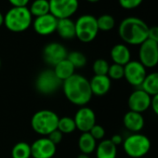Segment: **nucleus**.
<instances>
[{"label":"nucleus","instance_id":"14","mask_svg":"<svg viewBox=\"0 0 158 158\" xmlns=\"http://www.w3.org/2000/svg\"><path fill=\"white\" fill-rule=\"evenodd\" d=\"M56 153V145L48 137H42L35 140L31 145V157L52 158Z\"/></svg>","mask_w":158,"mask_h":158},{"label":"nucleus","instance_id":"36","mask_svg":"<svg viewBox=\"0 0 158 158\" xmlns=\"http://www.w3.org/2000/svg\"><path fill=\"white\" fill-rule=\"evenodd\" d=\"M151 108L152 109L153 113L158 116V94L153 96V97H152Z\"/></svg>","mask_w":158,"mask_h":158},{"label":"nucleus","instance_id":"38","mask_svg":"<svg viewBox=\"0 0 158 158\" xmlns=\"http://www.w3.org/2000/svg\"><path fill=\"white\" fill-rule=\"evenodd\" d=\"M77 158H90L89 157V154H86V153H80V154H79L78 155V157Z\"/></svg>","mask_w":158,"mask_h":158},{"label":"nucleus","instance_id":"7","mask_svg":"<svg viewBox=\"0 0 158 158\" xmlns=\"http://www.w3.org/2000/svg\"><path fill=\"white\" fill-rule=\"evenodd\" d=\"M35 89L43 95L55 93L62 86V82L57 77L53 70L42 71L35 79Z\"/></svg>","mask_w":158,"mask_h":158},{"label":"nucleus","instance_id":"8","mask_svg":"<svg viewBox=\"0 0 158 158\" xmlns=\"http://www.w3.org/2000/svg\"><path fill=\"white\" fill-rule=\"evenodd\" d=\"M50 14L57 20L71 18L78 10V0H48Z\"/></svg>","mask_w":158,"mask_h":158},{"label":"nucleus","instance_id":"19","mask_svg":"<svg viewBox=\"0 0 158 158\" xmlns=\"http://www.w3.org/2000/svg\"><path fill=\"white\" fill-rule=\"evenodd\" d=\"M56 32L62 39H73L75 37V23L70 18L58 20Z\"/></svg>","mask_w":158,"mask_h":158},{"label":"nucleus","instance_id":"41","mask_svg":"<svg viewBox=\"0 0 158 158\" xmlns=\"http://www.w3.org/2000/svg\"><path fill=\"white\" fill-rule=\"evenodd\" d=\"M0 67H1V60H0Z\"/></svg>","mask_w":158,"mask_h":158},{"label":"nucleus","instance_id":"9","mask_svg":"<svg viewBox=\"0 0 158 158\" xmlns=\"http://www.w3.org/2000/svg\"><path fill=\"white\" fill-rule=\"evenodd\" d=\"M146 75V68L139 60H130L124 66V77L127 82L133 87L139 89Z\"/></svg>","mask_w":158,"mask_h":158},{"label":"nucleus","instance_id":"2","mask_svg":"<svg viewBox=\"0 0 158 158\" xmlns=\"http://www.w3.org/2000/svg\"><path fill=\"white\" fill-rule=\"evenodd\" d=\"M149 26L138 17H127L124 19L118 27L120 38L127 44L139 46L148 39Z\"/></svg>","mask_w":158,"mask_h":158},{"label":"nucleus","instance_id":"22","mask_svg":"<svg viewBox=\"0 0 158 158\" xmlns=\"http://www.w3.org/2000/svg\"><path fill=\"white\" fill-rule=\"evenodd\" d=\"M151 97L158 94V72H153L147 73L144 81L142 82L140 88Z\"/></svg>","mask_w":158,"mask_h":158},{"label":"nucleus","instance_id":"25","mask_svg":"<svg viewBox=\"0 0 158 158\" xmlns=\"http://www.w3.org/2000/svg\"><path fill=\"white\" fill-rule=\"evenodd\" d=\"M12 158H30L31 157V145L25 141L16 143L11 151Z\"/></svg>","mask_w":158,"mask_h":158},{"label":"nucleus","instance_id":"26","mask_svg":"<svg viewBox=\"0 0 158 158\" xmlns=\"http://www.w3.org/2000/svg\"><path fill=\"white\" fill-rule=\"evenodd\" d=\"M97 24H98L99 31L108 32L114 29L115 25V20L110 14H103L101 15L99 18H97Z\"/></svg>","mask_w":158,"mask_h":158},{"label":"nucleus","instance_id":"40","mask_svg":"<svg viewBox=\"0 0 158 158\" xmlns=\"http://www.w3.org/2000/svg\"><path fill=\"white\" fill-rule=\"evenodd\" d=\"M88 1L90 2V3H96V2L100 1V0H88Z\"/></svg>","mask_w":158,"mask_h":158},{"label":"nucleus","instance_id":"35","mask_svg":"<svg viewBox=\"0 0 158 158\" xmlns=\"http://www.w3.org/2000/svg\"><path fill=\"white\" fill-rule=\"evenodd\" d=\"M30 0H9V2L15 8H24L27 7Z\"/></svg>","mask_w":158,"mask_h":158},{"label":"nucleus","instance_id":"31","mask_svg":"<svg viewBox=\"0 0 158 158\" xmlns=\"http://www.w3.org/2000/svg\"><path fill=\"white\" fill-rule=\"evenodd\" d=\"M143 0H118L119 5L125 10H134L140 6Z\"/></svg>","mask_w":158,"mask_h":158},{"label":"nucleus","instance_id":"18","mask_svg":"<svg viewBox=\"0 0 158 158\" xmlns=\"http://www.w3.org/2000/svg\"><path fill=\"white\" fill-rule=\"evenodd\" d=\"M111 59L114 63L125 66L131 60V52L125 44H116L111 49Z\"/></svg>","mask_w":158,"mask_h":158},{"label":"nucleus","instance_id":"28","mask_svg":"<svg viewBox=\"0 0 158 158\" xmlns=\"http://www.w3.org/2000/svg\"><path fill=\"white\" fill-rule=\"evenodd\" d=\"M58 130H60L62 134H70L76 129L75 123L73 118L63 116L59 119L58 123Z\"/></svg>","mask_w":158,"mask_h":158},{"label":"nucleus","instance_id":"24","mask_svg":"<svg viewBox=\"0 0 158 158\" xmlns=\"http://www.w3.org/2000/svg\"><path fill=\"white\" fill-rule=\"evenodd\" d=\"M32 16L40 17L50 13L48 0H35L29 9Z\"/></svg>","mask_w":158,"mask_h":158},{"label":"nucleus","instance_id":"5","mask_svg":"<svg viewBox=\"0 0 158 158\" xmlns=\"http://www.w3.org/2000/svg\"><path fill=\"white\" fill-rule=\"evenodd\" d=\"M150 139L140 133H132L123 140L125 152L130 158H143L151 150Z\"/></svg>","mask_w":158,"mask_h":158},{"label":"nucleus","instance_id":"11","mask_svg":"<svg viewBox=\"0 0 158 158\" xmlns=\"http://www.w3.org/2000/svg\"><path fill=\"white\" fill-rule=\"evenodd\" d=\"M73 120L76 128L82 133L89 132V130L96 125L95 113L88 106H82L79 108L75 113Z\"/></svg>","mask_w":158,"mask_h":158},{"label":"nucleus","instance_id":"6","mask_svg":"<svg viewBox=\"0 0 158 158\" xmlns=\"http://www.w3.org/2000/svg\"><path fill=\"white\" fill-rule=\"evenodd\" d=\"M99 28L97 18L93 15L86 14L79 17L75 22V37L83 43L93 41L98 35Z\"/></svg>","mask_w":158,"mask_h":158},{"label":"nucleus","instance_id":"32","mask_svg":"<svg viewBox=\"0 0 158 158\" xmlns=\"http://www.w3.org/2000/svg\"><path fill=\"white\" fill-rule=\"evenodd\" d=\"M89 134L96 139V140H100L102 139L105 136V129L103 128V127H102L101 125H95L90 130H89Z\"/></svg>","mask_w":158,"mask_h":158},{"label":"nucleus","instance_id":"4","mask_svg":"<svg viewBox=\"0 0 158 158\" xmlns=\"http://www.w3.org/2000/svg\"><path fill=\"white\" fill-rule=\"evenodd\" d=\"M59 119L60 117L55 112L50 110H40L33 115L31 126L37 134L48 136L58 128Z\"/></svg>","mask_w":158,"mask_h":158},{"label":"nucleus","instance_id":"27","mask_svg":"<svg viewBox=\"0 0 158 158\" xmlns=\"http://www.w3.org/2000/svg\"><path fill=\"white\" fill-rule=\"evenodd\" d=\"M67 60L72 63L74 69L82 68L87 64V58L86 56L80 51H72L68 53Z\"/></svg>","mask_w":158,"mask_h":158},{"label":"nucleus","instance_id":"13","mask_svg":"<svg viewBox=\"0 0 158 158\" xmlns=\"http://www.w3.org/2000/svg\"><path fill=\"white\" fill-rule=\"evenodd\" d=\"M152 97L141 89L134 90L128 97L127 105L129 111L142 114L151 107Z\"/></svg>","mask_w":158,"mask_h":158},{"label":"nucleus","instance_id":"23","mask_svg":"<svg viewBox=\"0 0 158 158\" xmlns=\"http://www.w3.org/2000/svg\"><path fill=\"white\" fill-rule=\"evenodd\" d=\"M97 140L89 134V132L82 133L78 139V147L82 153L90 154L97 147Z\"/></svg>","mask_w":158,"mask_h":158},{"label":"nucleus","instance_id":"33","mask_svg":"<svg viewBox=\"0 0 158 158\" xmlns=\"http://www.w3.org/2000/svg\"><path fill=\"white\" fill-rule=\"evenodd\" d=\"M62 136H63V134H62L60 130L56 129V130H54L53 132H51V133L48 136V139H49L51 142H53V143L57 146L59 143L61 142V140H62Z\"/></svg>","mask_w":158,"mask_h":158},{"label":"nucleus","instance_id":"21","mask_svg":"<svg viewBox=\"0 0 158 158\" xmlns=\"http://www.w3.org/2000/svg\"><path fill=\"white\" fill-rule=\"evenodd\" d=\"M53 71L57 75V77L61 82H63L66 79H68L69 77L74 74L75 69L72 65V63L67 59H65L60 62H59L58 64H56L53 68Z\"/></svg>","mask_w":158,"mask_h":158},{"label":"nucleus","instance_id":"39","mask_svg":"<svg viewBox=\"0 0 158 158\" xmlns=\"http://www.w3.org/2000/svg\"><path fill=\"white\" fill-rule=\"evenodd\" d=\"M4 24V15L0 12V26H2Z\"/></svg>","mask_w":158,"mask_h":158},{"label":"nucleus","instance_id":"30","mask_svg":"<svg viewBox=\"0 0 158 158\" xmlns=\"http://www.w3.org/2000/svg\"><path fill=\"white\" fill-rule=\"evenodd\" d=\"M107 75L110 79H114V80H119L124 78V66L113 63L109 67Z\"/></svg>","mask_w":158,"mask_h":158},{"label":"nucleus","instance_id":"20","mask_svg":"<svg viewBox=\"0 0 158 158\" xmlns=\"http://www.w3.org/2000/svg\"><path fill=\"white\" fill-rule=\"evenodd\" d=\"M95 152L97 158H116L117 146L111 139H103L97 145Z\"/></svg>","mask_w":158,"mask_h":158},{"label":"nucleus","instance_id":"10","mask_svg":"<svg viewBox=\"0 0 158 158\" xmlns=\"http://www.w3.org/2000/svg\"><path fill=\"white\" fill-rule=\"evenodd\" d=\"M139 62L145 68H153L158 64V44L147 39L141 45L139 49Z\"/></svg>","mask_w":158,"mask_h":158},{"label":"nucleus","instance_id":"17","mask_svg":"<svg viewBox=\"0 0 158 158\" xmlns=\"http://www.w3.org/2000/svg\"><path fill=\"white\" fill-rule=\"evenodd\" d=\"M91 92L96 96H103L111 89V79L108 75H94L89 81Z\"/></svg>","mask_w":158,"mask_h":158},{"label":"nucleus","instance_id":"16","mask_svg":"<svg viewBox=\"0 0 158 158\" xmlns=\"http://www.w3.org/2000/svg\"><path fill=\"white\" fill-rule=\"evenodd\" d=\"M123 124L128 131L132 133H139V131L144 127L145 121L142 114L128 111L123 117Z\"/></svg>","mask_w":158,"mask_h":158},{"label":"nucleus","instance_id":"12","mask_svg":"<svg viewBox=\"0 0 158 158\" xmlns=\"http://www.w3.org/2000/svg\"><path fill=\"white\" fill-rule=\"evenodd\" d=\"M67 49L57 42H51L45 46L43 49V59L50 66H55L61 60L67 59Z\"/></svg>","mask_w":158,"mask_h":158},{"label":"nucleus","instance_id":"37","mask_svg":"<svg viewBox=\"0 0 158 158\" xmlns=\"http://www.w3.org/2000/svg\"><path fill=\"white\" fill-rule=\"evenodd\" d=\"M111 141L115 145H119V144H122L123 143V137L119 134H114L112 138H111Z\"/></svg>","mask_w":158,"mask_h":158},{"label":"nucleus","instance_id":"3","mask_svg":"<svg viewBox=\"0 0 158 158\" xmlns=\"http://www.w3.org/2000/svg\"><path fill=\"white\" fill-rule=\"evenodd\" d=\"M32 14L27 7H12L4 15V25L11 32L22 33L26 31L33 23Z\"/></svg>","mask_w":158,"mask_h":158},{"label":"nucleus","instance_id":"1","mask_svg":"<svg viewBox=\"0 0 158 158\" xmlns=\"http://www.w3.org/2000/svg\"><path fill=\"white\" fill-rule=\"evenodd\" d=\"M62 90L67 100L74 105L86 106L93 96L88 79L78 73H74L62 82Z\"/></svg>","mask_w":158,"mask_h":158},{"label":"nucleus","instance_id":"29","mask_svg":"<svg viewBox=\"0 0 158 158\" xmlns=\"http://www.w3.org/2000/svg\"><path fill=\"white\" fill-rule=\"evenodd\" d=\"M109 63L104 59H98L94 61L92 65L93 72L95 75H107L109 71Z\"/></svg>","mask_w":158,"mask_h":158},{"label":"nucleus","instance_id":"34","mask_svg":"<svg viewBox=\"0 0 158 158\" xmlns=\"http://www.w3.org/2000/svg\"><path fill=\"white\" fill-rule=\"evenodd\" d=\"M148 39L155 42L158 44V25L149 27V32H148Z\"/></svg>","mask_w":158,"mask_h":158},{"label":"nucleus","instance_id":"15","mask_svg":"<svg viewBox=\"0 0 158 158\" xmlns=\"http://www.w3.org/2000/svg\"><path fill=\"white\" fill-rule=\"evenodd\" d=\"M58 20L50 13L36 17L33 22V27L36 34L40 35H49L56 32Z\"/></svg>","mask_w":158,"mask_h":158}]
</instances>
